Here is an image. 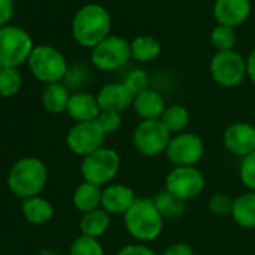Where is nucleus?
<instances>
[{
    "label": "nucleus",
    "instance_id": "9",
    "mask_svg": "<svg viewBox=\"0 0 255 255\" xmlns=\"http://www.w3.org/2000/svg\"><path fill=\"white\" fill-rule=\"evenodd\" d=\"M92 63L104 72H113L123 68L131 60V45L122 36L110 35L92 50Z\"/></svg>",
    "mask_w": 255,
    "mask_h": 255
},
{
    "label": "nucleus",
    "instance_id": "32",
    "mask_svg": "<svg viewBox=\"0 0 255 255\" xmlns=\"http://www.w3.org/2000/svg\"><path fill=\"white\" fill-rule=\"evenodd\" d=\"M233 201H234V198H231L227 194H222V192L215 194L209 200V212L215 216H219V218L231 216Z\"/></svg>",
    "mask_w": 255,
    "mask_h": 255
},
{
    "label": "nucleus",
    "instance_id": "6",
    "mask_svg": "<svg viewBox=\"0 0 255 255\" xmlns=\"http://www.w3.org/2000/svg\"><path fill=\"white\" fill-rule=\"evenodd\" d=\"M30 35L17 26L0 27V69L15 68L24 60H29L33 51Z\"/></svg>",
    "mask_w": 255,
    "mask_h": 255
},
{
    "label": "nucleus",
    "instance_id": "13",
    "mask_svg": "<svg viewBox=\"0 0 255 255\" xmlns=\"http://www.w3.org/2000/svg\"><path fill=\"white\" fill-rule=\"evenodd\" d=\"M225 149L240 158L255 152V126L249 122H233L222 134Z\"/></svg>",
    "mask_w": 255,
    "mask_h": 255
},
{
    "label": "nucleus",
    "instance_id": "25",
    "mask_svg": "<svg viewBox=\"0 0 255 255\" xmlns=\"http://www.w3.org/2000/svg\"><path fill=\"white\" fill-rule=\"evenodd\" d=\"M159 120L173 135V134L185 132L186 126L189 125L191 116H189V111L186 107H183L180 104H171V105H167V108Z\"/></svg>",
    "mask_w": 255,
    "mask_h": 255
},
{
    "label": "nucleus",
    "instance_id": "16",
    "mask_svg": "<svg viewBox=\"0 0 255 255\" xmlns=\"http://www.w3.org/2000/svg\"><path fill=\"white\" fill-rule=\"evenodd\" d=\"M96 99L101 111H116L122 114L125 110L132 107L134 95L123 83H108L101 87Z\"/></svg>",
    "mask_w": 255,
    "mask_h": 255
},
{
    "label": "nucleus",
    "instance_id": "10",
    "mask_svg": "<svg viewBox=\"0 0 255 255\" xmlns=\"http://www.w3.org/2000/svg\"><path fill=\"white\" fill-rule=\"evenodd\" d=\"M174 167H195L204 156V141L194 132H180L171 137L165 150Z\"/></svg>",
    "mask_w": 255,
    "mask_h": 255
},
{
    "label": "nucleus",
    "instance_id": "3",
    "mask_svg": "<svg viewBox=\"0 0 255 255\" xmlns=\"http://www.w3.org/2000/svg\"><path fill=\"white\" fill-rule=\"evenodd\" d=\"M48 171L45 164L33 156L23 158L17 161L9 174H8V186L17 195L24 198L36 197L47 183Z\"/></svg>",
    "mask_w": 255,
    "mask_h": 255
},
{
    "label": "nucleus",
    "instance_id": "36",
    "mask_svg": "<svg viewBox=\"0 0 255 255\" xmlns=\"http://www.w3.org/2000/svg\"><path fill=\"white\" fill-rule=\"evenodd\" d=\"M161 255H195L194 249L191 245L183 243V242H177L170 245Z\"/></svg>",
    "mask_w": 255,
    "mask_h": 255
},
{
    "label": "nucleus",
    "instance_id": "27",
    "mask_svg": "<svg viewBox=\"0 0 255 255\" xmlns=\"http://www.w3.org/2000/svg\"><path fill=\"white\" fill-rule=\"evenodd\" d=\"M237 36L233 27L216 24V27L210 33V42L216 48V51H230L234 50Z\"/></svg>",
    "mask_w": 255,
    "mask_h": 255
},
{
    "label": "nucleus",
    "instance_id": "34",
    "mask_svg": "<svg viewBox=\"0 0 255 255\" xmlns=\"http://www.w3.org/2000/svg\"><path fill=\"white\" fill-rule=\"evenodd\" d=\"M116 255H158V254L146 243H129L119 249Z\"/></svg>",
    "mask_w": 255,
    "mask_h": 255
},
{
    "label": "nucleus",
    "instance_id": "28",
    "mask_svg": "<svg viewBox=\"0 0 255 255\" xmlns=\"http://www.w3.org/2000/svg\"><path fill=\"white\" fill-rule=\"evenodd\" d=\"M21 87V75L15 68L0 69V95L9 98L14 96Z\"/></svg>",
    "mask_w": 255,
    "mask_h": 255
},
{
    "label": "nucleus",
    "instance_id": "31",
    "mask_svg": "<svg viewBox=\"0 0 255 255\" xmlns=\"http://www.w3.org/2000/svg\"><path fill=\"white\" fill-rule=\"evenodd\" d=\"M123 84L135 96V95L149 89V75L143 69H132L125 77Z\"/></svg>",
    "mask_w": 255,
    "mask_h": 255
},
{
    "label": "nucleus",
    "instance_id": "21",
    "mask_svg": "<svg viewBox=\"0 0 255 255\" xmlns=\"http://www.w3.org/2000/svg\"><path fill=\"white\" fill-rule=\"evenodd\" d=\"M69 99H71L69 89L63 83L47 84L42 90V104L48 113L60 114V113L66 111Z\"/></svg>",
    "mask_w": 255,
    "mask_h": 255
},
{
    "label": "nucleus",
    "instance_id": "7",
    "mask_svg": "<svg viewBox=\"0 0 255 255\" xmlns=\"http://www.w3.org/2000/svg\"><path fill=\"white\" fill-rule=\"evenodd\" d=\"M171 137L161 120H141L134 129L132 143L140 155L153 158L165 153Z\"/></svg>",
    "mask_w": 255,
    "mask_h": 255
},
{
    "label": "nucleus",
    "instance_id": "4",
    "mask_svg": "<svg viewBox=\"0 0 255 255\" xmlns=\"http://www.w3.org/2000/svg\"><path fill=\"white\" fill-rule=\"evenodd\" d=\"M27 62L32 74L45 84L60 83L69 69L65 56L51 45L35 47Z\"/></svg>",
    "mask_w": 255,
    "mask_h": 255
},
{
    "label": "nucleus",
    "instance_id": "19",
    "mask_svg": "<svg viewBox=\"0 0 255 255\" xmlns=\"http://www.w3.org/2000/svg\"><path fill=\"white\" fill-rule=\"evenodd\" d=\"M231 218L245 230L255 228V191L243 192L234 198Z\"/></svg>",
    "mask_w": 255,
    "mask_h": 255
},
{
    "label": "nucleus",
    "instance_id": "26",
    "mask_svg": "<svg viewBox=\"0 0 255 255\" xmlns=\"http://www.w3.org/2000/svg\"><path fill=\"white\" fill-rule=\"evenodd\" d=\"M158 212L162 215V218H168V219H176L180 218L186 207H185V201H182L180 198H177L176 195H173L171 192H168L167 189H162L159 192H156L152 197Z\"/></svg>",
    "mask_w": 255,
    "mask_h": 255
},
{
    "label": "nucleus",
    "instance_id": "20",
    "mask_svg": "<svg viewBox=\"0 0 255 255\" xmlns=\"http://www.w3.org/2000/svg\"><path fill=\"white\" fill-rule=\"evenodd\" d=\"M110 225H111V215L105 212L102 207L83 213V218L80 221L81 234L93 239H99L101 236H104L110 230Z\"/></svg>",
    "mask_w": 255,
    "mask_h": 255
},
{
    "label": "nucleus",
    "instance_id": "35",
    "mask_svg": "<svg viewBox=\"0 0 255 255\" xmlns=\"http://www.w3.org/2000/svg\"><path fill=\"white\" fill-rule=\"evenodd\" d=\"M66 86H71V87H78L84 83L86 80V71L83 66H72L68 69L66 72Z\"/></svg>",
    "mask_w": 255,
    "mask_h": 255
},
{
    "label": "nucleus",
    "instance_id": "17",
    "mask_svg": "<svg viewBox=\"0 0 255 255\" xmlns=\"http://www.w3.org/2000/svg\"><path fill=\"white\" fill-rule=\"evenodd\" d=\"M66 111L69 117L75 120V123H80V122L96 120L101 113V108L96 96L87 92H75L71 95Z\"/></svg>",
    "mask_w": 255,
    "mask_h": 255
},
{
    "label": "nucleus",
    "instance_id": "2",
    "mask_svg": "<svg viewBox=\"0 0 255 255\" xmlns=\"http://www.w3.org/2000/svg\"><path fill=\"white\" fill-rule=\"evenodd\" d=\"M123 221L128 234L138 243L156 240L164 230V218L152 198L137 197L129 210L123 215Z\"/></svg>",
    "mask_w": 255,
    "mask_h": 255
},
{
    "label": "nucleus",
    "instance_id": "11",
    "mask_svg": "<svg viewBox=\"0 0 255 255\" xmlns=\"http://www.w3.org/2000/svg\"><path fill=\"white\" fill-rule=\"evenodd\" d=\"M206 186V179L197 167H174L165 176V188L182 201L198 197Z\"/></svg>",
    "mask_w": 255,
    "mask_h": 255
},
{
    "label": "nucleus",
    "instance_id": "12",
    "mask_svg": "<svg viewBox=\"0 0 255 255\" xmlns=\"http://www.w3.org/2000/svg\"><path fill=\"white\" fill-rule=\"evenodd\" d=\"M105 137L107 135L99 128L96 120L80 122V123H75L68 131L66 144H68V149L74 155L86 158L87 155L104 147Z\"/></svg>",
    "mask_w": 255,
    "mask_h": 255
},
{
    "label": "nucleus",
    "instance_id": "14",
    "mask_svg": "<svg viewBox=\"0 0 255 255\" xmlns=\"http://www.w3.org/2000/svg\"><path fill=\"white\" fill-rule=\"evenodd\" d=\"M251 0H215L213 17L218 24L237 27L242 26L251 15Z\"/></svg>",
    "mask_w": 255,
    "mask_h": 255
},
{
    "label": "nucleus",
    "instance_id": "15",
    "mask_svg": "<svg viewBox=\"0 0 255 255\" xmlns=\"http://www.w3.org/2000/svg\"><path fill=\"white\" fill-rule=\"evenodd\" d=\"M135 200L132 188L122 183H110L102 189L101 207L110 215H125Z\"/></svg>",
    "mask_w": 255,
    "mask_h": 255
},
{
    "label": "nucleus",
    "instance_id": "22",
    "mask_svg": "<svg viewBox=\"0 0 255 255\" xmlns=\"http://www.w3.org/2000/svg\"><path fill=\"white\" fill-rule=\"evenodd\" d=\"M21 210L24 213V218L30 224H35V225L47 224L48 221H51V218L54 215L53 204L39 195L24 198L23 204H21Z\"/></svg>",
    "mask_w": 255,
    "mask_h": 255
},
{
    "label": "nucleus",
    "instance_id": "29",
    "mask_svg": "<svg viewBox=\"0 0 255 255\" xmlns=\"http://www.w3.org/2000/svg\"><path fill=\"white\" fill-rule=\"evenodd\" d=\"M69 255H105V252L98 239L81 234L72 242Z\"/></svg>",
    "mask_w": 255,
    "mask_h": 255
},
{
    "label": "nucleus",
    "instance_id": "24",
    "mask_svg": "<svg viewBox=\"0 0 255 255\" xmlns=\"http://www.w3.org/2000/svg\"><path fill=\"white\" fill-rule=\"evenodd\" d=\"M101 200H102V189L101 186H96L89 182H83L77 186L72 195L74 206L77 210L87 213L95 209L101 207Z\"/></svg>",
    "mask_w": 255,
    "mask_h": 255
},
{
    "label": "nucleus",
    "instance_id": "18",
    "mask_svg": "<svg viewBox=\"0 0 255 255\" xmlns=\"http://www.w3.org/2000/svg\"><path fill=\"white\" fill-rule=\"evenodd\" d=\"M132 107L141 120H159L167 108L162 95L153 89H147L135 95Z\"/></svg>",
    "mask_w": 255,
    "mask_h": 255
},
{
    "label": "nucleus",
    "instance_id": "23",
    "mask_svg": "<svg viewBox=\"0 0 255 255\" xmlns=\"http://www.w3.org/2000/svg\"><path fill=\"white\" fill-rule=\"evenodd\" d=\"M131 59L138 63H149L161 54V44L150 35H138L131 42Z\"/></svg>",
    "mask_w": 255,
    "mask_h": 255
},
{
    "label": "nucleus",
    "instance_id": "38",
    "mask_svg": "<svg viewBox=\"0 0 255 255\" xmlns=\"http://www.w3.org/2000/svg\"><path fill=\"white\" fill-rule=\"evenodd\" d=\"M246 77L255 84V48L246 57Z\"/></svg>",
    "mask_w": 255,
    "mask_h": 255
},
{
    "label": "nucleus",
    "instance_id": "1",
    "mask_svg": "<svg viewBox=\"0 0 255 255\" xmlns=\"http://www.w3.org/2000/svg\"><path fill=\"white\" fill-rule=\"evenodd\" d=\"M111 15L98 3H87L81 6L72 18V35L74 39L86 47L95 48L105 38L110 36Z\"/></svg>",
    "mask_w": 255,
    "mask_h": 255
},
{
    "label": "nucleus",
    "instance_id": "33",
    "mask_svg": "<svg viewBox=\"0 0 255 255\" xmlns=\"http://www.w3.org/2000/svg\"><path fill=\"white\" fill-rule=\"evenodd\" d=\"M96 123L99 125L105 135L114 134L122 126V114L116 111H101L96 119Z\"/></svg>",
    "mask_w": 255,
    "mask_h": 255
},
{
    "label": "nucleus",
    "instance_id": "30",
    "mask_svg": "<svg viewBox=\"0 0 255 255\" xmlns=\"http://www.w3.org/2000/svg\"><path fill=\"white\" fill-rule=\"evenodd\" d=\"M239 177L248 191H255V152L242 158L239 167Z\"/></svg>",
    "mask_w": 255,
    "mask_h": 255
},
{
    "label": "nucleus",
    "instance_id": "37",
    "mask_svg": "<svg viewBox=\"0 0 255 255\" xmlns=\"http://www.w3.org/2000/svg\"><path fill=\"white\" fill-rule=\"evenodd\" d=\"M14 14V0H0V27L5 26Z\"/></svg>",
    "mask_w": 255,
    "mask_h": 255
},
{
    "label": "nucleus",
    "instance_id": "5",
    "mask_svg": "<svg viewBox=\"0 0 255 255\" xmlns=\"http://www.w3.org/2000/svg\"><path fill=\"white\" fill-rule=\"evenodd\" d=\"M120 164V155L114 149L101 147L99 150L83 158L80 170L84 182L96 186H105L117 176Z\"/></svg>",
    "mask_w": 255,
    "mask_h": 255
},
{
    "label": "nucleus",
    "instance_id": "8",
    "mask_svg": "<svg viewBox=\"0 0 255 255\" xmlns=\"http://www.w3.org/2000/svg\"><path fill=\"white\" fill-rule=\"evenodd\" d=\"M210 75L221 87H237L246 77V59H243L236 50L216 51L210 60Z\"/></svg>",
    "mask_w": 255,
    "mask_h": 255
}]
</instances>
